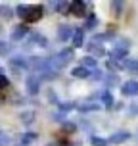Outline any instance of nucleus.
<instances>
[{
    "label": "nucleus",
    "instance_id": "nucleus-2",
    "mask_svg": "<svg viewBox=\"0 0 138 146\" xmlns=\"http://www.w3.org/2000/svg\"><path fill=\"white\" fill-rule=\"evenodd\" d=\"M73 10H77V12H79V15L85 14V8H83V4H75V6H71V12H73Z\"/></svg>",
    "mask_w": 138,
    "mask_h": 146
},
{
    "label": "nucleus",
    "instance_id": "nucleus-1",
    "mask_svg": "<svg viewBox=\"0 0 138 146\" xmlns=\"http://www.w3.org/2000/svg\"><path fill=\"white\" fill-rule=\"evenodd\" d=\"M42 14H44L42 6H33L23 14V19H25L27 23H35V21H38V19L42 17Z\"/></svg>",
    "mask_w": 138,
    "mask_h": 146
}]
</instances>
